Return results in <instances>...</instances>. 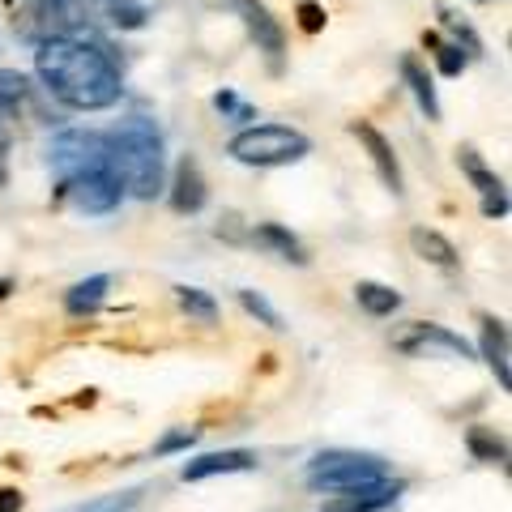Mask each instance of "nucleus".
<instances>
[{
  "instance_id": "nucleus-5",
  "label": "nucleus",
  "mask_w": 512,
  "mask_h": 512,
  "mask_svg": "<svg viewBox=\"0 0 512 512\" xmlns=\"http://www.w3.org/2000/svg\"><path fill=\"white\" fill-rule=\"evenodd\" d=\"M52 171L60 184L77 180V175H90V171H103L111 167L107 158V133H90V128H69L52 141Z\"/></svg>"
},
{
  "instance_id": "nucleus-28",
  "label": "nucleus",
  "mask_w": 512,
  "mask_h": 512,
  "mask_svg": "<svg viewBox=\"0 0 512 512\" xmlns=\"http://www.w3.org/2000/svg\"><path fill=\"white\" fill-rule=\"evenodd\" d=\"M440 18H444V26H448V30H453V43L461 47V52H466V56H483V39H478L466 22L453 18V13H440Z\"/></svg>"
},
{
  "instance_id": "nucleus-17",
  "label": "nucleus",
  "mask_w": 512,
  "mask_h": 512,
  "mask_svg": "<svg viewBox=\"0 0 512 512\" xmlns=\"http://www.w3.org/2000/svg\"><path fill=\"white\" fill-rule=\"evenodd\" d=\"M107 286H111L107 274L82 278L69 295H64V308H69V316H90V312H99V308H103V299H107Z\"/></svg>"
},
{
  "instance_id": "nucleus-7",
  "label": "nucleus",
  "mask_w": 512,
  "mask_h": 512,
  "mask_svg": "<svg viewBox=\"0 0 512 512\" xmlns=\"http://www.w3.org/2000/svg\"><path fill=\"white\" fill-rule=\"evenodd\" d=\"M60 197H69L82 214H111L124 201V184L116 171L103 167V171H90V175H77V180L60 184Z\"/></svg>"
},
{
  "instance_id": "nucleus-20",
  "label": "nucleus",
  "mask_w": 512,
  "mask_h": 512,
  "mask_svg": "<svg viewBox=\"0 0 512 512\" xmlns=\"http://www.w3.org/2000/svg\"><path fill=\"white\" fill-rule=\"evenodd\" d=\"M30 103V77L18 69H0V120L18 116Z\"/></svg>"
},
{
  "instance_id": "nucleus-32",
  "label": "nucleus",
  "mask_w": 512,
  "mask_h": 512,
  "mask_svg": "<svg viewBox=\"0 0 512 512\" xmlns=\"http://www.w3.org/2000/svg\"><path fill=\"white\" fill-rule=\"evenodd\" d=\"M26 500H22V491L18 487H5V491H0V512H18Z\"/></svg>"
},
{
  "instance_id": "nucleus-18",
  "label": "nucleus",
  "mask_w": 512,
  "mask_h": 512,
  "mask_svg": "<svg viewBox=\"0 0 512 512\" xmlns=\"http://www.w3.org/2000/svg\"><path fill=\"white\" fill-rule=\"evenodd\" d=\"M457 163H461V171L470 175V184L483 192V201H487V197H508L504 184H500V175H495V171L483 163V154H478L474 146H461V150H457Z\"/></svg>"
},
{
  "instance_id": "nucleus-31",
  "label": "nucleus",
  "mask_w": 512,
  "mask_h": 512,
  "mask_svg": "<svg viewBox=\"0 0 512 512\" xmlns=\"http://www.w3.org/2000/svg\"><path fill=\"white\" fill-rule=\"evenodd\" d=\"M9 150H13V133H9V124L0 120V188L9 184Z\"/></svg>"
},
{
  "instance_id": "nucleus-6",
  "label": "nucleus",
  "mask_w": 512,
  "mask_h": 512,
  "mask_svg": "<svg viewBox=\"0 0 512 512\" xmlns=\"http://www.w3.org/2000/svg\"><path fill=\"white\" fill-rule=\"evenodd\" d=\"M393 346L402 355H453V359H474V346L461 338V333L444 329V325H427V320H414V325L393 333Z\"/></svg>"
},
{
  "instance_id": "nucleus-23",
  "label": "nucleus",
  "mask_w": 512,
  "mask_h": 512,
  "mask_svg": "<svg viewBox=\"0 0 512 512\" xmlns=\"http://www.w3.org/2000/svg\"><path fill=\"white\" fill-rule=\"evenodd\" d=\"M175 299H180V308L188 312V316H197V320H218V303H214V295H205L201 286H175Z\"/></svg>"
},
{
  "instance_id": "nucleus-4",
  "label": "nucleus",
  "mask_w": 512,
  "mask_h": 512,
  "mask_svg": "<svg viewBox=\"0 0 512 512\" xmlns=\"http://www.w3.org/2000/svg\"><path fill=\"white\" fill-rule=\"evenodd\" d=\"M227 154L244 167H291L312 154V141L291 124H256L227 141Z\"/></svg>"
},
{
  "instance_id": "nucleus-24",
  "label": "nucleus",
  "mask_w": 512,
  "mask_h": 512,
  "mask_svg": "<svg viewBox=\"0 0 512 512\" xmlns=\"http://www.w3.org/2000/svg\"><path fill=\"white\" fill-rule=\"evenodd\" d=\"M239 303H244V312L252 320H261L265 329H282V316L274 312V303H269L265 295H256V291H239Z\"/></svg>"
},
{
  "instance_id": "nucleus-22",
  "label": "nucleus",
  "mask_w": 512,
  "mask_h": 512,
  "mask_svg": "<svg viewBox=\"0 0 512 512\" xmlns=\"http://www.w3.org/2000/svg\"><path fill=\"white\" fill-rule=\"evenodd\" d=\"M103 13H107V22L120 30H141L150 18L146 5H137V0H103Z\"/></svg>"
},
{
  "instance_id": "nucleus-33",
  "label": "nucleus",
  "mask_w": 512,
  "mask_h": 512,
  "mask_svg": "<svg viewBox=\"0 0 512 512\" xmlns=\"http://www.w3.org/2000/svg\"><path fill=\"white\" fill-rule=\"evenodd\" d=\"M9 291H13V282H9V278H0V299H9Z\"/></svg>"
},
{
  "instance_id": "nucleus-9",
  "label": "nucleus",
  "mask_w": 512,
  "mask_h": 512,
  "mask_svg": "<svg viewBox=\"0 0 512 512\" xmlns=\"http://www.w3.org/2000/svg\"><path fill=\"white\" fill-rule=\"evenodd\" d=\"M350 133L363 141V150H367V158H372V167L380 171L384 188H389L393 197H402V192H406V180H402V163H397V154H393V146H389V137H384L372 120H355V124H350Z\"/></svg>"
},
{
  "instance_id": "nucleus-27",
  "label": "nucleus",
  "mask_w": 512,
  "mask_h": 512,
  "mask_svg": "<svg viewBox=\"0 0 512 512\" xmlns=\"http://www.w3.org/2000/svg\"><path fill=\"white\" fill-rule=\"evenodd\" d=\"M431 52H436V64H440V73H444V77H461V73H466L470 56L461 52L457 43H436V47H431Z\"/></svg>"
},
{
  "instance_id": "nucleus-26",
  "label": "nucleus",
  "mask_w": 512,
  "mask_h": 512,
  "mask_svg": "<svg viewBox=\"0 0 512 512\" xmlns=\"http://www.w3.org/2000/svg\"><path fill=\"white\" fill-rule=\"evenodd\" d=\"M197 440H201V427H175V431H167V436L154 444V457H171V453H184V448H192Z\"/></svg>"
},
{
  "instance_id": "nucleus-21",
  "label": "nucleus",
  "mask_w": 512,
  "mask_h": 512,
  "mask_svg": "<svg viewBox=\"0 0 512 512\" xmlns=\"http://www.w3.org/2000/svg\"><path fill=\"white\" fill-rule=\"evenodd\" d=\"M466 448L478 461H491V466H495V461H508V444L495 436L491 427H470L466 431Z\"/></svg>"
},
{
  "instance_id": "nucleus-13",
  "label": "nucleus",
  "mask_w": 512,
  "mask_h": 512,
  "mask_svg": "<svg viewBox=\"0 0 512 512\" xmlns=\"http://www.w3.org/2000/svg\"><path fill=\"white\" fill-rule=\"evenodd\" d=\"M483 359L491 363L495 380H500V389H512V372H508V325L504 320L487 316L483 320Z\"/></svg>"
},
{
  "instance_id": "nucleus-16",
  "label": "nucleus",
  "mask_w": 512,
  "mask_h": 512,
  "mask_svg": "<svg viewBox=\"0 0 512 512\" xmlns=\"http://www.w3.org/2000/svg\"><path fill=\"white\" fill-rule=\"evenodd\" d=\"M410 248L423 256L427 265H440V269H453L461 256H457V248L448 244V239L440 235V231H427V227H414L410 231Z\"/></svg>"
},
{
  "instance_id": "nucleus-11",
  "label": "nucleus",
  "mask_w": 512,
  "mask_h": 512,
  "mask_svg": "<svg viewBox=\"0 0 512 512\" xmlns=\"http://www.w3.org/2000/svg\"><path fill=\"white\" fill-rule=\"evenodd\" d=\"M244 470H256V453H248V448H222V453L184 461L180 478L184 483H201V478H214V474H244Z\"/></svg>"
},
{
  "instance_id": "nucleus-1",
  "label": "nucleus",
  "mask_w": 512,
  "mask_h": 512,
  "mask_svg": "<svg viewBox=\"0 0 512 512\" xmlns=\"http://www.w3.org/2000/svg\"><path fill=\"white\" fill-rule=\"evenodd\" d=\"M35 73L47 86V94L69 111H107L124 94L120 64L107 56V47L82 35L43 39L35 52Z\"/></svg>"
},
{
  "instance_id": "nucleus-15",
  "label": "nucleus",
  "mask_w": 512,
  "mask_h": 512,
  "mask_svg": "<svg viewBox=\"0 0 512 512\" xmlns=\"http://www.w3.org/2000/svg\"><path fill=\"white\" fill-rule=\"evenodd\" d=\"M402 82L410 86L414 103L423 107L427 120H440V99H436V86H431V73L423 69L419 56H402Z\"/></svg>"
},
{
  "instance_id": "nucleus-29",
  "label": "nucleus",
  "mask_w": 512,
  "mask_h": 512,
  "mask_svg": "<svg viewBox=\"0 0 512 512\" xmlns=\"http://www.w3.org/2000/svg\"><path fill=\"white\" fill-rule=\"evenodd\" d=\"M295 13H299V26L308 30V35H320V30H325V5H316V0H299Z\"/></svg>"
},
{
  "instance_id": "nucleus-3",
  "label": "nucleus",
  "mask_w": 512,
  "mask_h": 512,
  "mask_svg": "<svg viewBox=\"0 0 512 512\" xmlns=\"http://www.w3.org/2000/svg\"><path fill=\"white\" fill-rule=\"evenodd\" d=\"M384 478H389V461L376 453H359V448H329V453H316L308 466V487L333 495L376 487Z\"/></svg>"
},
{
  "instance_id": "nucleus-34",
  "label": "nucleus",
  "mask_w": 512,
  "mask_h": 512,
  "mask_svg": "<svg viewBox=\"0 0 512 512\" xmlns=\"http://www.w3.org/2000/svg\"><path fill=\"white\" fill-rule=\"evenodd\" d=\"M9 5H13V0H9Z\"/></svg>"
},
{
  "instance_id": "nucleus-19",
  "label": "nucleus",
  "mask_w": 512,
  "mask_h": 512,
  "mask_svg": "<svg viewBox=\"0 0 512 512\" xmlns=\"http://www.w3.org/2000/svg\"><path fill=\"white\" fill-rule=\"evenodd\" d=\"M355 303L367 316H393L397 308H402V295H397L393 286H384V282H359L355 286Z\"/></svg>"
},
{
  "instance_id": "nucleus-30",
  "label": "nucleus",
  "mask_w": 512,
  "mask_h": 512,
  "mask_svg": "<svg viewBox=\"0 0 512 512\" xmlns=\"http://www.w3.org/2000/svg\"><path fill=\"white\" fill-rule=\"evenodd\" d=\"M214 107L222 111V116H235V120H252V116H256L252 107H244V103L235 99V90H218V94H214Z\"/></svg>"
},
{
  "instance_id": "nucleus-25",
  "label": "nucleus",
  "mask_w": 512,
  "mask_h": 512,
  "mask_svg": "<svg viewBox=\"0 0 512 512\" xmlns=\"http://www.w3.org/2000/svg\"><path fill=\"white\" fill-rule=\"evenodd\" d=\"M141 504V487H133V491H116V495H103V500H90V504H82L77 512H133Z\"/></svg>"
},
{
  "instance_id": "nucleus-12",
  "label": "nucleus",
  "mask_w": 512,
  "mask_h": 512,
  "mask_svg": "<svg viewBox=\"0 0 512 512\" xmlns=\"http://www.w3.org/2000/svg\"><path fill=\"white\" fill-rule=\"evenodd\" d=\"M397 495H402V483H376V487H363V491H346V495H338L325 512H380V508H389Z\"/></svg>"
},
{
  "instance_id": "nucleus-10",
  "label": "nucleus",
  "mask_w": 512,
  "mask_h": 512,
  "mask_svg": "<svg viewBox=\"0 0 512 512\" xmlns=\"http://www.w3.org/2000/svg\"><path fill=\"white\" fill-rule=\"evenodd\" d=\"M167 197H171V210L175 214H201L205 201H210V188H205V175H201V163L192 154H184L175 163V175L167 184Z\"/></svg>"
},
{
  "instance_id": "nucleus-8",
  "label": "nucleus",
  "mask_w": 512,
  "mask_h": 512,
  "mask_svg": "<svg viewBox=\"0 0 512 512\" xmlns=\"http://www.w3.org/2000/svg\"><path fill=\"white\" fill-rule=\"evenodd\" d=\"M227 5L235 9V18L244 22V30L252 35V43H256V52H265L269 60H282V52H286V30L278 26V18L269 13L261 0H227Z\"/></svg>"
},
{
  "instance_id": "nucleus-14",
  "label": "nucleus",
  "mask_w": 512,
  "mask_h": 512,
  "mask_svg": "<svg viewBox=\"0 0 512 512\" xmlns=\"http://www.w3.org/2000/svg\"><path fill=\"white\" fill-rule=\"evenodd\" d=\"M252 244L278 252L282 261H291V265H308V248H303L282 222H261V227H252Z\"/></svg>"
},
{
  "instance_id": "nucleus-2",
  "label": "nucleus",
  "mask_w": 512,
  "mask_h": 512,
  "mask_svg": "<svg viewBox=\"0 0 512 512\" xmlns=\"http://www.w3.org/2000/svg\"><path fill=\"white\" fill-rule=\"evenodd\" d=\"M107 158L128 197L154 201L158 192H167V146L154 120L128 116L116 133H107Z\"/></svg>"
}]
</instances>
